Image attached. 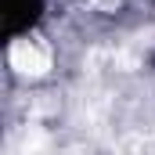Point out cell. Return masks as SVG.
Segmentation results:
<instances>
[{
    "label": "cell",
    "mask_w": 155,
    "mask_h": 155,
    "mask_svg": "<svg viewBox=\"0 0 155 155\" xmlns=\"http://www.w3.org/2000/svg\"><path fill=\"white\" fill-rule=\"evenodd\" d=\"M11 69H15L18 76H29V79L43 76V72L51 69V51H47V43H40L36 36L15 40V43H11Z\"/></svg>",
    "instance_id": "obj_1"
},
{
    "label": "cell",
    "mask_w": 155,
    "mask_h": 155,
    "mask_svg": "<svg viewBox=\"0 0 155 155\" xmlns=\"http://www.w3.org/2000/svg\"><path fill=\"white\" fill-rule=\"evenodd\" d=\"M116 155H155V130L126 137V141L119 144V152H116Z\"/></svg>",
    "instance_id": "obj_2"
}]
</instances>
